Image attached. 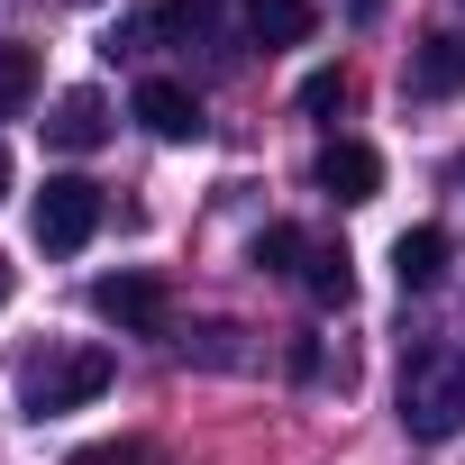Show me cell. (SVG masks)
<instances>
[{"mask_svg":"<svg viewBox=\"0 0 465 465\" xmlns=\"http://www.w3.org/2000/svg\"><path fill=\"white\" fill-rule=\"evenodd\" d=\"M28 228H37V247H46V256H74V247H92V228H101V183H83V173H55V183L37 192Z\"/></svg>","mask_w":465,"mask_h":465,"instance_id":"3957f363","label":"cell"},{"mask_svg":"<svg viewBox=\"0 0 465 465\" xmlns=\"http://www.w3.org/2000/svg\"><path fill=\"white\" fill-rule=\"evenodd\" d=\"M37 101V55L28 46H0V119H19Z\"/></svg>","mask_w":465,"mask_h":465,"instance_id":"4fadbf2b","label":"cell"},{"mask_svg":"<svg viewBox=\"0 0 465 465\" xmlns=\"http://www.w3.org/2000/svg\"><path fill=\"white\" fill-rule=\"evenodd\" d=\"M456 183H465V155H456Z\"/></svg>","mask_w":465,"mask_h":465,"instance_id":"d6986e66","label":"cell"},{"mask_svg":"<svg viewBox=\"0 0 465 465\" xmlns=\"http://www.w3.org/2000/svg\"><path fill=\"white\" fill-rule=\"evenodd\" d=\"M438 274H447V228H401L392 238V283L401 292H438Z\"/></svg>","mask_w":465,"mask_h":465,"instance_id":"9c48e42d","label":"cell"},{"mask_svg":"<svg viewBox=\"0 0 465 465\" xmlns=\"http://www.w3.org/2000/svg\"><path fill=\"white\" fill-rule=\"evenodd\" d=\"M0 201H10V146H0Z\"/></svg>","mask_w":465,"mask_h":465,"instance_id":"e0dca14e","label":"cell"},{"mask_svg":"<svg viewBox=\"0 0 465 465\" xmlns=\"http://www.w3.org/2000/svg\"><path fill=\"white\" fill-rule=\"evenodd\" d=\"M0 302H10V256H0Z\"/></svg>","mask_w":465,"mask_h":465,"instance_id":"ac0fdd59","label":"cell"},{"mask_svg":"<svg viewBox=\"0 0 465 465\" xmlns=\"http://www.w3.org/2000/svg\"><path fill=\"white\" fill-rule=\"evenodd\" d=\"M320 192L347 201V210L374 201V192H383V155H374L365 137H329V146H320Z\"/></svg>","mask_w":465,"mask_h":465,"instance_id":"5b68a950","label":"cell"},{"mask_svg":"<svg viewBox=\"0 0 465 465\" xmlns=\"http://www.w3.org/2000/svg\"><path fill=\"white\" fill-rule=\"evenodd\" d=\"M74 465H146V447H137V438H119V447H83Z\"/></svg>","mask_w":465,"mask_h":465,"instance_id":"2e32d148","label":"cell"},{"mask_svg":"<svg viewBox=\"0 0 465 465\" xmlns=\"http://www.w3.org/2000/svg\"><path fill=\"white\" fill-rule=\"evenodd\" d=\"M110 374H119V356H110V347H92V338H74V347H46V356H28L19 392H28V411H37V420H55V411H83V401H101V392H110Z\"/></svg>","mask_w":465,"mask_h":465,"instance_id":"6da1fadb","label":"cell"},{"mask_svg":"<svg viewBox=\"0 0 465 465\" xmlns=\"http://www.w3.org/2000/svg\"><path fill=\"white\" fill-rule=\"evenodd\" d=\"M256 265H265V274H302V265H311V238H302L292 219H274L265 238H256Z\"/></svg>","mask_w":465,"mask_h":465,"instance_id":"5bb4252c","label":"cell"},{"mask_svg":"<svg viewBox=\"0 0 465 465\" xmlns=\"http://www.w3.org/2000/svg\"><path fill=\"white\" fill-rule=\"evenodd\" d=\"M238 19H247V37L256 46H302L320 19H311V0H238Z\"/></svg>","mask_w":465,"mask_h":465,"instance_id":"30bf717a","label":"cell"},{"mask_svg":"<svg viewBox=\"0 0 465 465\" xmlns=\"http://www.w3.org/2000/svg\"><path fill=\"white\" fill-rule=\"evenodd\" d=\"M92 311L110 329H164V283L155 274H101L92 283Z\"/></svg>","mask_w":465,"mask_h":465,"instance_id":"52a82bcc","label":"cell"},{"mask_svg":"<svg viewBox=\"0 0 465 465\" xmlns=\"http://www.w3.org/2000/svg\"><path fill=\"white\" fill-rule=\"evenodd\" d=\"M228 19V0H164L155 10V46H210Z\"/></svg>","mask_w":465,"mask_h":465,"instance_id":"8fae6325","label":"cell"},{"mask_svg":"<svg viewBox=\"0 0 465 465\" xmlns=\"http://www.w3.org/2000/svg\"><path fill=\"white\" fill-rule=\"evenodd\" d=\"M401 429H411L420 447H447V438L465 429V365H447L438 347H420V356L401 365Z\"/></svg>","mask_w":465,"mask_h":465,"instance_id":"7a4b0ae2","label":"cell"},{"mask_svg":"<svg viewBox=\"0 0 465 465\" xmlns=\"http://www.w3.org/2000/svg\"><path fill=\"white\" fill-rule=\"evenodd\" d=\"M401 92H411V101H456V92H465V37H456V28L420 37V46H411V74H401Z\"/></svg>","mask_w":465,"mask_h":465,"instance_id":"8992f818","label":"cell"},{"mask_svg":"<svg viewBox=\"0 0 465 465\" xmlns=\"http://www.w3.org/2000/svg\"><path fill=\"white\" fill-rule=\"evenodd\" d=\"M128 110H137V128H146V137H164V146H192V137L210 128V119H201V101H192L183 83H164V74H155V83H137V101H128Z\"/></svg>","mask_w":465,"mask_h":465,"instance_id":"277c9868","label":"cell"},{"mask_svg":"<svg viewBox=\"0 0 465 465\" xmlns=\"http://www.w3.org/2000/svg\"><path fill=\"white\" fill-rule=\"evenodd\" d=\"M101 137H110V101H101L92 83H83V92H64V101L46 110V146H64V155H92Z\"/></svg>","mask_w":465,"mask_h":465,"instance_id":"ba28073f","label":"cell"},{"mask_svg":"<svg viewBox=\"0 0 465 465\" xmlns=\"http://www.w3.org/2000/svg\"><path fill=\"white\" fill-rule=\"evenodd\" d=\"M302 110H311L320 128H338V110H347V74H311V83H302Z\"/></svg>","mask_w":465,"mask_h":465,"instance_id":"9a60e30c","label":"cell"},{"mask_svg":"<svg viewBox=\"0 0 465 465\" xmlns=\"http://www.w3.org/2000/svg\"><path fill=\"white\" fill-rule=\"evenodd\" d=\"M302 283H311V302H329V311H347V292H356V265H347V247H311V265H302Z\"/></svg>","mask_w":465,"mask_h":465,"instance_id":"7c38bea8","label":"cell"}]
</instances>
